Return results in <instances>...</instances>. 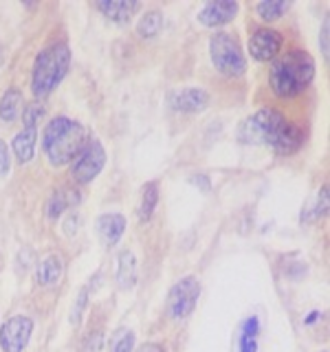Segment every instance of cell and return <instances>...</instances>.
I'll use <instances>...</instances> for the list:
<instances>
[{"mask_svg":"<svg viewBox=\"0 0 330 352\" xmlns=\"http://www.w3.org/2000/svg\"><path fill=\"white\" fill-rule=\"evenodd\" d=\"M240 352H258V341H256V337L242 335L240 337Z\"/></svg>","mask_w":330,"mask_h":352,"instance_id":"31","label":"cell"},{"mask_svg":"<svg viewBox=\"0 0 330 352\" xmlns=\"http://www.w3.org/2000/svg\"><path fill=\"white\" fill-rule=\"evenodd\" d=\"M322 352H328V350H322Z\"/></svg>","mask_w":330,"mask_h":352,"instance_id":"37","label":"cell"},{"mask_svg":"<svg viewBox=\"0 0 330 352\" xmlns=\"http://www.w3.org/2000/svg\"><path fill=\"white\" fill-rule=\"evenodd\" d=\"M328 214V185H324L322 190H319V194H317V203L313 205V207H308V209H304V214H302V220H319L322 216H326Z\"/></svg>","mask_w":330,"mask_h":352,"instance_id":"23","label":"cell"},{"mask_svg":"<svg viewBox=\"0 0 330 352\" xmlns=\"http://www.w3.org/2000/svg\"><path fill=\"white\" fill-rule=\"evenodd\" d=\"M286 121H289V119H286L280 110L262 108L240 126L238 137H240L242 143H249V146H269V148H273L275 141H278V137L282 135Z\"/></svg>","mask_w":330,"mask_h":352,"instance_id":"4","label":"cell"},{"mask_svg":"<svg viewBox=\"0 0 330 352\" xmlns=\"http://www.w3.org/2000/svg\"><path fill=\"white\" fill-rule=\"evenodd\" d=\"M163 29V14L159 9H148L146 14L141 16L139 25H137V33L141 38H154L159 36Z\"/></svg>","mask_w":330,"mask_h":352,"instance_id":"21","label":"cell"},{"mask_svg":"<svg viewBox=\"0 0 330 352\" xmlns=\"http://www.w3.org/2000/svg\"><path fill=\"white\" fill-rule=\"evenodd\" d=\"M102 14L113 20V22H130L132 16L139 11V3L137 0H102V3L95 5Z\"/></svg>","mask_w":330,"mask_h":352,"instance_id":"14","label":"cell"},{"mask_svg":"<svg viewBox=\"0 0 330 352\" xmlns=\"http://www.w3.org/2000/svg\"><path fill=\"white\" fill-rule=\"evenodd\" d=\"M126 231L124 214H102L97 218V234L102 238L104 247H115Z\"/></svg>","mask_w":330,"mask_h":352,"instance_id":"12","label":"cell"},{"mask_svg":"<svg viewBox=\"0 0 330 352\" xmlns=\"http://www.w3.org/2000/svg\"><path fill=\"white\" fill-rule=\"evenodd\" d=\"M304 139H306L304 130L297 124H293V121H286V126L282 130V135L278 137V141H275L273 150L282 154V157H291V154H295L304 146Z\"/></svg>","mask_w":330,"mask_h":352,"instance_id":"15","label":"cell"},{"mask_svg":"<svg viewBox=\"0 0 330 352\" xmlns=\"http://www.w3.org/2000/svg\"><path fill=\"white\" fill-rule=\"evenodd\" d=\"M71 66V49L69 44L55 42L51 47L42 49L38 53L36 62H33V73H31V88L36 97H47L53 93V88L58 86L66 71Z\"/></svg>","mask_w":330,"mask_h":352,"instance_id":"3","label":"cell"},{"mask_svg":"<svg viewBox=\"0 0 330 352\" xmlns=\"http://www.w3.org/2000/svg\"><path fill=\"white\" fill-rule=\"evenodd\" d=\"M159 205V183L150 181L141 187V203H139V220L141 223H148L152 218L154 209Z\"/></svg>","mask_w":330,"mask_h":352,"instance_id":"20","label":"cell"},{"mask_svg":"<svg viewBox=\"0 0 330 352\" xmlns=\"http://www.w3.org/2000/svg\"><path fill=\"white\" fill-rule=\"evenodd\" d=\"M22 110H25V95H22L20 88L11 86L9 91H5V95L0 97V121L14 124L22 115Z\"/></svg>","mask_w":330,"mask_h":352,"instance_id":"17","label":"cell"},{"mask_svg":"<svg viewBox=\"0 0 330 352\" xmlns=\"http://www.w3.org/2000/svg\"><path fill=\"white\" fill-rule=\"evenodd\" d=\"M62 275H64V260L60 256H47L36 269V282L38 286L49 289V286L60 284Z\"/></svg>","mask_w":330,"mask_h":352,"instance_id":"16","label":"cell"},{"mask_svg":"<svg viewBox=\"0 0 330 352\" xmlns=\"http://www.w3.org/2000/svg\"><path fill=\"white\" fill-rule=\"evenodd\" d=\"M289 3H284V0H264V3H258L256 5V14L264 20V22H275L280 20L286 11H289Z\"/></svg>","mask_w":330,"mask_h":352,"instance_id":"22","label":"cell"},{"mask_svg":"<svg viewBox=\"0 0 330 352\" xmlns=\"http://www.w3.org/2000/svg\"><path fill=\"white\" fill-rule=\"evenodd\" d=\"M258 330H260V322H258V317L256 315H251L245 326H242V335H247V337H256L258 335Z\"/></svg>","mask_w":330,"mask_h":352,"instance_id":"30","label":"cell"},{"mask_svg":"<svg viewBox=\"0 0 330 352\" xmlns=\"http://www.w3.org/2000/svg\"><path fill=\"white\" fill-rule=\"evenodd\" d=\"M192 183H194V185H198V187H201L203 192H209V190H212V185H209V179H207L205 174H196L194 179H192Z\"/></svg>","mask_w":330,"mask_h":352,"instance_id":"33","label":"cell"},{"mask_svg":"<svg viewBox=\"0 0 330 352\" xmlns=\"http://www.w3.org/2000/svg\"><path fill=\"white\" fill-rule=\"evenodd\" d=\"M104 165H106V150L102 146V141L88 139L82 152L77 154L73 161L71 174L77 183H91L97 179L99 172L104 170Z\"/></svg>","mask_w":330,"mask_h":352,"instance_id":"7","label":"cell"},{"mask_svg":"<svg viewBox=\"0 0 330 352\" xmlns=\"http://www.w3.org/2000/svg\"><path fill=\"white\" fill-rule=\"evenodd\" d=\"M88 293H91V289L84 286V289L80 291V295H77L75 306H73V311H71V324L73 326H80V322H82V313H84V308L88 304Z\"/></svg>","mask_w":330,"mask_h":352,"instance_id":"25","label":"cell"},{"mask_svg":"<svg viewBox=\"0 0 330 352\" xmlns=\"http://www.w3.org/2000/svg\"><path fill=\"white\" fill-rule=\"evenodd\" d=\"M104 348V335L95 330V333H88L82 341V352H102Z\"/></svg>","mask_w":330,"mask_h":352,"instance_id":"26","label":"cell"},{"mask_svg":"<svg viewBox=\"0 0 330 352\" xmlns=\"http://www.w3.org/2000/svg\"><path fill=\"white\" fill-rule=\"evenodd\" d=\"M198 297H201V282L194 275H187L176 282L168 293V315L176 322L190 317L198 304Z\"/></svg>","mask_w":330,"mask_h":352,"instance_id":"6","label":"cell"},{"mask_svg":"<svg viewBox=\"0 0 330 352\" xmlns=\"http://www.w3.org/2000/svg\"><path fill=\"white\" fill-rule=\"evenodd\" d=\"M11 170V157H9V148L7 143L0 139V176H7Z\"/></svg>","mask_w":330,"mask_h":352,"instance_id":"28","label":"cell"},{"mask_svg":"<svg viewBox=\"0 0 330 352\" xmlns=\"http://www.w3.org/2000/svg\"><path fill=\"white\" fill-rule=\"evenodd\" d=\"M33 319L27 315H14L0 326V350L3 352H22L31 341Z\"/></svg>","mask_w":330,"mask_h":352,"instance_id":"8","label":"cell"},{"mask_svg":"<svg viewBox=\"0 0 330 352\" xmlns=\"http://www.w3.org/2000/svg\"><path fill=\"white\" fill-rule=\"evenodd\" d=\"M135 352H165V348L161 344H154V341H150V344H143L139 346Z\"/></svg>","mask_w":330,"mask_h":352,"instance_id":"34","label":"cell"},{"mask_svg":"<svg viewBox=\"0 0 330 352\" xmlns=\"http://www.w3.org/2000/svg\"><path fill=\"white\" fill-rule=\"evenodd\" d=\"M317 319H319V313H317V311H313L311 315H308V317L304 319V324H306V326H311V324H315V322H317Z\"/></svg>","mask_w":330,"mask_h":352,"instance_id":"35","label":"cell"},{"mask_svg":"<svg viewBox=\"0 0 330 352\" xmlns=\"http://www.w3.org/2000/svg\"><path fill=\"white\" fill-rule=\"evenodd\" d=\"M135 348V333H121L115 341L113 346H110V352H132Z\"/></svg>","mask_w":330,"mask_h":352,"instance_id":"27","label":"cell"},{"mask_svg":"<svg viewBox=\"0 0 330 352\" xmlns=\"http://www.w3.org/2000/svg\"><path fill=\"white\" fill-rule=\"evenodd\" d=\"M86 128L69 117L51 119L42 135V150L51 165H66L75 161L86 146Z\"/></svg>","mask_w":330,"mask_h":352,"instance_id":"2","label":"cell"},{"mask_svg":"<svg viewBox=\"0 0 330 352\" xmlns=\"http://www.w3.org/2000/svg\"><path fill=\"white\" fill-rule=\"evenodd\" d=\"M209 55L218 73L227 77H240L247 71V60L238 40L227 31H218L209 40Z\"/></svg>","mask_w":330,"mask_h":352,"instance_id":"5","label":"cell"},{"mask_svg":"<svg viewBox=\"0 0 330 352\" xmlns=\"http://www.w3.org/2000/svg\"><path fill=\"white\" fill-rule=\"evenodd\" d=\"M36 148H38V128L33 126H22V130L11 141V150H14L16 159L20 165L29 163L36 157Z\"/></svg>","mask_w":330,"mask_h":352,"instance_id":"13","label":"cell"},{"mask_svg":"<svg viewBox=\"0 0 330 352\" xmlns=\"http://www.w3.org/2000/svg\"><path fill=\"white\" fill-rule=\"evenodd\" d=\"M282 47H284L282 33L269 27L256 29L249 38V53H251V58H256L258 62L275 60L282 53Z\"/></svg>","mask_w":330,"mask_h":352,"instance_id":"9","label":"cell"},{"mask_svg":"<svg viewBox=\"0 0 330 352\" xmlns=\"http://www.w3.org/2000/svg\"><path fill=\"white\" fill-rule=\"evenodd\" d=\"M313 77H315V60L311 58V53L302 49H293L286 51L273 62L269 73V84L271 91L278 97L291 99L302 95L311 86Z\"/></svg>","mask_w":330,"mask_h":352,"instance_id":"1","label":"cell"},{"mask_svg":"<svg viewBox=\"0 0 330 352\" xmlns=\"http://www.w3.org/2000/svg\"><path fill=\"white\" fill-rule=\"evenodd\" d=\"M47 115V108H44L42 104H29L25 106V110H22V121H25V126H33V128H38L40 124V119Z\"/></svg>","mask_w":330,"mask_h":352,"instance_id":"24","label":"cell"},{"mask_svg":"<svg viewBox=\"0 0 330 352\" xmlns=\"http://www.w3.org/2000/svg\"><path fill=\"white\" fill-rule=\"evenodd\" d=\"M3 62H5V47L0 44V66H3Z\"/></svg>","mask_w":330,"mask_h":352,"instance_id":"36","label":"cell"},{"mask_svg":"<svg viewBox=\"0 0 330 352\" xmlns=\"http://www.w3.org/2000/svg\"><path fill=\"white\" fill-rule=\"evenodd\" d=\"M139 267H137V258L132 251H121L117 258V282L121 289H132L137 282Z\"/></svg>","mask_w":330,"mask_h":352,"instance_id":"18","label":"cell"},{"mask_svg":"<svg viewBox=\"0 0 330 352\" xmlns=\"http://www.w3.org/2000/svg\"><path fill=\"white\" fill-rule=\"evenodd\" d=\"M238 3L234 0H225V3H209L198 11V22H203L205 27H223L231 22L238 14Z\"/></svg>","mask_w":330,"mask_h":352,"instance_id":"11","label":"cell"},{"mask_svg":"<svg viewBox=\"0 0 330 352\" xmlns=\"http://www.w3.org/2000/svg\"><path fill=\"white\" fill-rule=\"evenodd\" d=\"M328 38H330V22L324 20V25H322V31H319V47H322V53H324V58H328Z\"/></svg>","mask_w":330,"mask_h":352,"instance_id":"29","label":"cell"},{"mask_svg":"<svg viewBox=\"0 0 330 352\" xmlns=\"http://www.w3.org/2000/svg\"><path fill=\"white\" fill-rule=\"evenodd\" d=\"M77 225H80V216L71 214V216H69V220H66V223H64V229H66V234H69V236H73L75 231H77Z\"/></svg>","mask_w":330,"mask_h":352,"instance_id":"32","label":"cell"},{"mask_svg":"<svg viewBox=\"0 0 330 352\" xmlns=\"http://www.w3.org/2000/svg\"><path fill=\"white\" fill-rule=\"evenodd\" d=\"M80 203V196H77V192L73 190H66V192H53V196L49 198L47 203V216L51 220H58L66 209L73 207Z\"/></svg>","mask_w":330,"mask_h":352,"instance_id":"19","label":"cell"},{"mask_svg":"<svg viewBox=\"0 0 330 352\" xmlns=\"http://www.w3.org/2000/svg\"><path fill=\"white\" fill-rule=\"evenodd\" d=\"M207 104H209V93L198 86L181 88V91L172 93L170 97V106L176 113H201V110L207 108Z\"/></svg>","mask_w":330,"mask_h":352,"instance_id":"10","label":"cell"}]
</instances>
